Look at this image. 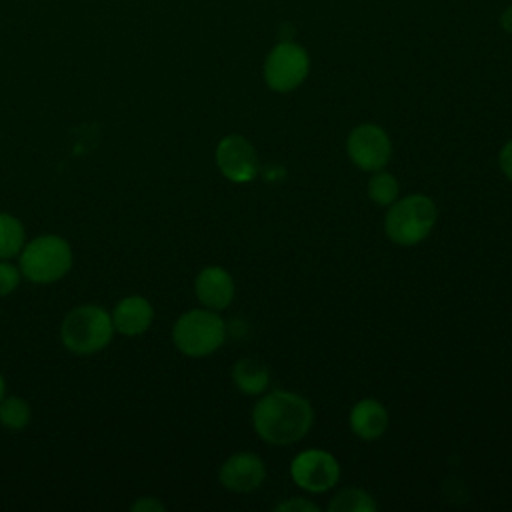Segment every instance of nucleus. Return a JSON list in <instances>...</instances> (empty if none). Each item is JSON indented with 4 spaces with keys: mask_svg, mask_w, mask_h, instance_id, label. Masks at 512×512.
<instances>
[{
    "mask_svg": "<svg viewBox=\"0 0 512 512\" xmlns=\"http://www.w3.org/2000/svg\"><path fill=\"white\" fill-rule=\"evenodd\" d=\"M30 422V406L20 396L0 400V424L8 430H22Z\"/></svg>",
    "mask_w": 512,
    "mask_h": 512,
    "instance_id": "18",
    "label": "nucleus"
},
{
    "mask_svg": "<svg viewBox=\"0 0 512 512\" xmlns=\"http://www.w3.org/2000/svg\"><path fill=\"white\" fill-rule=\"evenodd\" d=\"M314 422L310 402L288 390H276L260 398L252 410L256 434L274 446H288L302 440Z\"/></svg>",
    "mask_w": 512,
    "mask_h": 512,
    "instance_id": "1",
    "label": "nucleus"
},
{
    "mask_svg": "<svg viewBox=\"0 0 512 512\" xmlns=\"http://www.w3.org/2000/svg\"><path fill=\"white\" fill-rule=\"evenodd\" d=\"M20 256V272L34 284H50L64 278L72 268V248L56 234L36 236L24 244Z\"/></svg>",
    "mask_w": 512,
    "mask_h": 512,
    "instance_id": "4",
    "label": "nucleus"
},
{
    "mask_svg": "<svg viewBox=\"0 0 512 512\" xmlns=\"http://www.w3.org/2000/svg\"><path fill=\"white\" fill-rule=\"evenodd\" d=\"M218 478L224 488L238 494H248L262 486L266 478V466L262 458L252 452H236L224 460Z\"/></svg>",
    "mask_w": 512,
    "mask_h": 512,
    "instance_id": "10",
    "label": "nucleus"
},
{
    "mask_svg": "<svg viewBox=\"0 0 512 512\" xmlns=\"http://www.w3.org/2000/svg\"><path fill=\"white\" fill-rule=\"evenodd\" d=\"M114 336L112 316L96 304H82L66 314L60 326V340L72 352L90 356L104 350Z\"/></svg>",
    "mask_w": 512,
    "mask_h": 512,
    "instance_id": "2",
    "label": "nucleus"
},
{
    "mask_svg": "<svg viewBox=\"0 0 512 512\" xmlns=\"http://www.w3.org/2000/svg\"><path fill=\"white\" fill-rule=\"evenodd\" d=\"M4 392H6V384H4V378H2V374H0V400L4 398Z\"/></svg>",
    "mask_w": 512,
    "mask_h": 512,
    "instance_id": "24",
    "label": "nucleus"
},
{
    "mask_svg": "<svg viewBox=\"0 0 512 512\" xmlns=\"http://www.w3.org/2000/svg\"><path fill=\"white\" fill-rule=\"evenodd\" d=\"M276 510L280 512H318V506L310 500H304V498H290L286 502H280L276 506Z\"/></svg>",
    "mask_w": 512,
    "mask_h": 512,
    "instance_id": "20",
    "label": "nucleus"
},
{
    "mask_svg": "<svg viewBox=\"0 0 512 512\" xmlns=\"http://www.w3.org/2000/svg\"><path fill=\"white\" fill-rule=\"evenodd\" d=\"M174 346L190 358L214 354L226 340L224 320L210 308H194L184 312L172 328Z\"/></svg>",
    "mask_w": 512,
    "mask_h": 512,
    "instance_id": "5",
    "label": "nucleus"
},
{
    "mask_svg": "<svg viewBox=\"0 0 512 512\" xmlns=\"http://www.w3.org/2000/svg\"><path fill=\"white\" fill-rule=\"evenodd\" d=\"M500 24H502V28H504L506 32H510V34H512V4L502 12V16H500Z\"/></svg>",
    "mask_w": 512,
    "mask_h": 512,
    "instance_id": "23",
    "label": "nucleus"
},
{
    "mask_svg": "<svg viewBox=\"0 0 512 512\" xmlns=\"http://www.w3.org/2000/svg\"><path fill=\"white\" fill-rule=\"evenodd\" d=\"M24 226L22 222L6 212H0V260H10L18 256L24 248Z\"/></svg>",
    "mask_w": 512,
    "mask_h": 512,
    "instance_id": "15",
    "label": "nucleus"
},
{
    "mask_svg": "<svg viewBox=\"0 0 512 512\" xmlns=\"http://www.w3.org/2000/svg\"><path fill=\"white\" fill-rule=\"evenodd\" d=\"M132 510L134 512H162L164 510V504L160 500H156L154 496H146V498H140L132 504Z\"/></svg>",
    "mask_w": 512,
    "mask_h": 512,
    "instance_id": "22",
    "label": "nucleus"
},
{
    "mask_svg": "<svg viewBox=\"0 0 512 512\" xmlns=\"http://www.w3.org/2000/svg\"><path fill=\"white\" fill-rule=\"evenodd\" d=\"M346 152L354 166L364 172H376L390 162L392 140L378 124H360L348 134Z\"/></svg>",
    "mask_w": 512,
    "mask_h": 512,
    "instance_id": "7",
    "label": "nucleus"
},
{
    "mask_svg": "<svg viewBox=\"0 0 512 512\" xmlns=\"http://www.w3.org/2000/svg\"><path fill=\"white\" fill-rule=\"evenodd\" d=\"M290 476L298 488L320 494L336 486L340 478V466L330 452L310 448L292 458Z\"/></svg>",
    "mask_w": 512,
    "mask_h": 512,
    "instance_id": "8",
    "label": "nucleus"
},
{
    "mask_svg": "<svg viewBox=\"0 0 512 512\" xmlns=\"http://www.w3.org/2000/svg\"><path fill=\"white\" fill-rule=\"evenodd\" d=\"M194 292L200 304L210 310H224L234 298V280L222 266H206L194 280Z\"/></svg>",
    "mask_w": 512,
    "mask_h": 512,
    "instance_id": "11",
    "label": "nucleus"
},
{
    "mask_svg": "<svg viewBox=\"0 0 512 512\" xmlns=\"http://www.w3.org/2000/svg\"><path fill=\"white\" fill-rule=\"evenodd\" d=\"M348 422H350V430L358 438L376 440L388 428V412L378 400L364 398L352 406Z\"/></svg>",
    "mask_w": 512,
    "mask_h": 512,
    "instance_id": "13",
    "label": "nucleus"
},
{
    "mask_svg": "<svg viewBox=\"0 0 512 512\" xmlns=\"http://www.w3.org/2000/svg\"><path fill=\"white\" fill-rule=\"evenodd\" d=\"M216 166L230 182L246 184L258 174V154L250 140L240 134H230L216 146Z\"/></svg>",
    "mask_w": 512,
    "mask_h": 512,
    "instance_id": "9",
    "label": "nucleus"
},
{
    "mask_svg": "<svg viewBox=\"0 0 512 512\" xmlns=\"http://www.w3.org/2000/svg\"><path fill=\"white\" fill-rule=\"evenodd\" d=\"M438 220V210L432 198L410 194L390 204L384 218L388 240L398 246H416L426 240Z\"/></svg>",
    "mask_w": 512,
    "mask_h": 512,
    "instance_id": "3",
    "label": "nucleus"
},
{
    "mask_svg": "<svg viewBox=\"0 0 512 512\" xmlns=\"http://www.w3.org/2000/svg\"><path fill=\"white\" fill-rule=\"evenodd\" d=\"M308 70V52L300 44L284 40L268 52L264 62V80L270 90L286 94L296 90L306 80Z\"/></svg>",
    "mask_w": 512,
    "mask_h": 512,
    "instance_id": "6",
    "label": "nucleus"
},
{
    "mask_svg": "<svg viewBox=\"0 0 512 512\" xmlns=\"http://www.w3.org/2000/svg\"><path fill=\"white\" fill-rule=\"evenodd\" d=\"M232 380L236 388L248 396L262 394L270 384L268 366L258 358H242L232 368Z\"/></svg>",
    "mask_w": 512,
    "mask_h": 512,
    "instance_id": "14",
    "label": "nucleus"
},
{
    "mask_svg": "<svg viewBox=\"0 0 512 512\" xmlns=\"http://www.w3.org/2000/svg\"><path fill=\"white\" fill-rule=\"evenodd\" d=\"M20 268L10 264L8 260H0V296L12 294L20 284Z\"/></svg>",
    "mask_w": 512,
    "mask_h": 512,
    "instance_id": "19",
    "label": "nucleus"
},
{
    "mask_svg": "<svg viewBox=\"0 0 512 512\" xmlns=\"http://www.w3.org/2000/svg\"><path fill=\"white\" fill-rule=\"evenodd\" d=\"M376 508V500L362 488H346L338 492L328 504L330 512H372Z\"/></svg>",
    "mask_w": 512,
    "mask_h": 512,
    "instance_id": "16",
    "label": "nucleus"
},
{
    "mask_svg": "<svg viewBox=\"0 0 512 512\" xmlns=\"http://www.w3.org/2000/svg\"><path fill=\"white\" fill-rule=\"evenodd\" d=\"M498 164H500V170L504 172V176L512 182V140H508L502 146L500 156H498Z\"/></svg>",
    "mask_w": 512,
    "mask_h": 512,
    "instance_id": "21",
    "label": "nucleus"
},
{
    "mask_svg": "<svg viewBox=\"0 0 512 512\" xmlns=\"http://www.w3.org/2000/svg\"><path fill=\"white\" fill-rule=\"evenodd\" d=\"M398 192H400L398 180L390 172H384V170L372 172L368 180V196L374 204L390 206L392 202H396Z\"/></svg>",
    "mask_w": 512,
    "mask_h": 512,
    "instance_id": "17",
    "label": "nucleus"
},
{
    "mask_svg": "<svg viewBox=\"0 0 512 512\" xmlns=\"http://www.w3.org/2000/svg\"><path fill=\"white\" fill-rule=\"evenodd\" d=\"M152 320L154 308L144 296H126L116 304L112 312L114 330L124 336L144 334L150 328Z\"/></svg>",
    "mask_w": 512,
    "mask_h": 512,
    "instance_id": "12",
    "label": "nucleus"
}]
</instances>
